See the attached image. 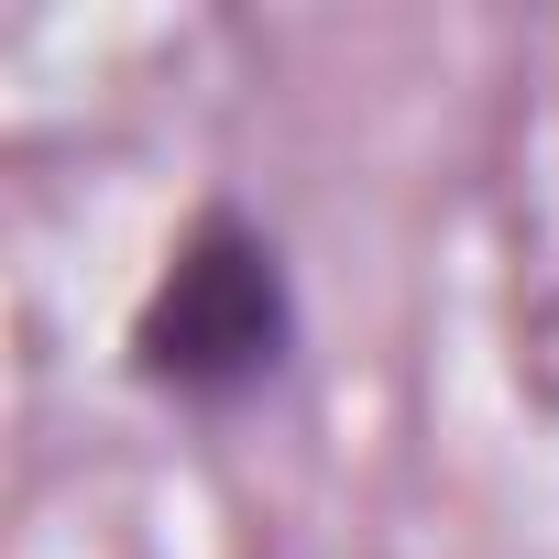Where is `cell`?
Here are the masks:
<instances>
[{
	"label": "cell",
	"mask_w": 559,
	"mask_h": 559,
	"mask_svg": "<svg viewBox=\"0 0 559 559\" xmlns=\"http://www.w3.org/2000/svg\"><path fill=\"white\" fill-rule=\"evenodd\" d=\"M132 384L219 417L241 395H263L274 373L297 362V274H286V241H274L252 209L209 198L132 308Z\"/></svg>",
	"instance_id": "cell-1"
}]
</instances>
